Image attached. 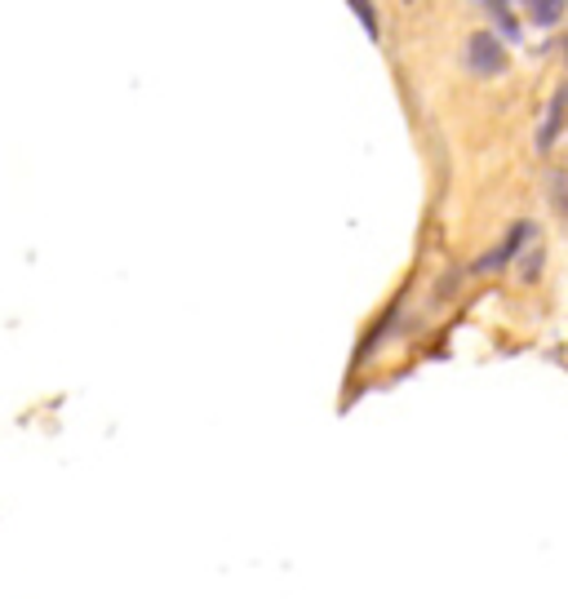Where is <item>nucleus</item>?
I'll return each instance as SVG.
<instances>
[{
	"instance_id": "1",
	"label": "nucleus",
	"mask_w": 568,
	"mask_h": 599,
	"mask_svg": "<svg viewBox=\"0 0 568 599\" xmlns=\"http://www.w3.org/2000/svg\"><path fill=\"white\" fill-rule=\"evenodd\" d=\"M506 45L493 36V32H471L466 45H462V67L475 76V81H493L506 72Z\"/></svg>"
},
{
	"instance_id": "5",
	"label": "nucleus",
	"mask_w": 568,
	"mask_h": 599,
	"mask_svg": "<svg viewBox=\"0 0 568 599\" xmlns=\"http://www.w3.org/2000/svg\"><path fill=\"white\" fill-rule=\"evenodd\" d=\"M488 19H493V36L506 45V41H519V23H515V10L511 6H484Z\"/></svg>"
},
{
	"instance_id": "7",
	"label": "nucleus",
	"mask_w": 568,
	"mask_h": 599,
	"mask_svg": "<svg viewBox=\"0 0 568 599\" xmlns=\"http://www.w3.org/2000/svg\"><path fill=\"white\" fill-rule=\"evenodd\" d=\"M546 182H550V204H555V213H564V218H568V174H559V169H555Z\"/></svg>"
},
{
	"instance_id": "2",
	"label": "nucleus",
	"mask_w": 568,
	"mask_h": 599,
	"mask_svg": "<svg viewBox=\"0 0 568 599\" xmlns=\"http://www.w3.org/2000/svg\"><path fill=\"white\" fill-rule=\"evenodd\" d=\"M533 235H537V227L528 222V218H519V222H511V231H506V240L497 244V249H488L480 262H475V271H506L519 253H524V244H533Z\"/></svg>"
},
{
	"instance_id": "3",
	"label": "nucleus",
	"mask_w": 568,
	"mask_h": 599,
	"mask_svg": "<svg viewBox=\"0 0 568 599\" xmlns=\"http://www.w3.org/2000/svg\"><path fill=\"white\" fill-rule=\"evenodd\" d=\"M564 112H568V81L550 94V103H546V120H541V129H537V151L546 156L550 147H555V138H559V125H564Z\"/></svg>"
},
{
	"instance_id": "4",
	"label": "nucleus",
	"mask_w": 568,
	"mask_h": 599,
	"mask_svg": "<svg viewBox=\"0 0 568 599\" xmlns=\"http://www.w3.org/2000/svg\"><path fill=\"white\" fill-rule=\"evenodd\" d=\"M564 14H568L564 0H533V6H524V19H528L533 28H559Z\"/></svg>"
},
{
	"instance_id": "6",
	"label": "nucleus",
	"mask_w": 568,
	"mask_h": 599,
	"mask_svg": "<svg viewBox=\"0 0 568 599\" xmlns=\"http://www.w3.org/2000/svg\"><path fill=\"white\" fill-rule=\"evenodd\" d=\"M519 258H524V262H519V280H524V284H537V280H541V266H546V249L533 244V249L519 253Z\"/></svg>"
}]
</instances>
